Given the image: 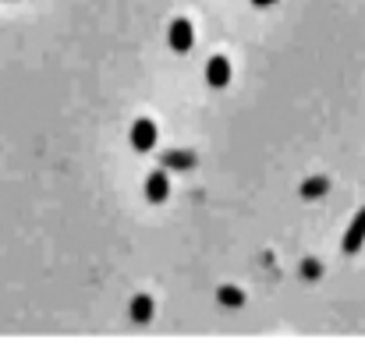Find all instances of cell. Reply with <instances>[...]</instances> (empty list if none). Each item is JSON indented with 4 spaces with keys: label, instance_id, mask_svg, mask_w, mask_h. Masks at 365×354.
Wrapping results in <instances>:
<instances>
[{
    "label": "cell",
    "instance_id": "obj_1",
    "mask_svg": "<svg viewBox=\"0 0 365 354\" xmlns=\"http://www.w3.org/2000/svg\"><path fill=\"white\" fill-rule=\"evenodd\" d=\"M192 43H195L192 21H188V18H178V21H170V46H174L178 53H188V50H192Z\"/></svg>",
    "mask_w": 365,
    "mask_h": 354
},
{
    "label": "cell",
    "instance_id": "obj_2",
    "mask_svg": "<svg viewBox=\"0 0 365 354\" xmlns=\"http://www.w3.org/2000/svg\"><path fill=\"white\" fill-rule=\"evenodd\" d=\"M156 145V124L153 120H135V127H131V149H138V152H149Z\"/></svg>",
    "mask_w": 365,
    "mask_h": 354
},
{
    "label": "cell",
    "instance_id": "obj_3",
    "mask_svg": "<svg viewBox=\"0 0 365 354\" xmlns=\"http://www.w3.org/2000/svg\"><path fill=\"white\" fill-rule=\"evenodd\" d=\"M206 82H210L213 89H224V85L231 82V64H227V57H210V61H206Z\"/></svg>",
    "mask_w": 365,
    "mask_h": 354
},
{
    "label": "cell",
    "instance_id": "obj_4",
    "mask_svg": "<svg viewBox=\"0 0 365 354\" xmlns=\"http://www.w3.org/2000/svg\"><path fill=\"white\" fill-rule=\"evenodd\" d=\"M167 195H170V177H167L163 170H156V174H149V181H145V199L160 206V202H163Z\"/></svg>",
    "mask_w": 365,
    "mask_h": 354
},
{
    "label": "cell",
    "instance_id": "obj_5",
    "mask_svg": "<svg viewBox=\"0 0 365 354\" xmlns=\"http://www.w3.org/2000/svg\"><path fill=\"white\" fill-rule=\"evenodd\" d=\"M362 244H365V206L359 209V217L351 220V227H348V234H344V251L355 255Z\"/></svg>",
    "mask_w": 365,
    "mask_h": 354
},
{
    "label": "cell",
    "instance_id": "obj_6",
    "mask_svg": "<svg viewBox=\"0 0 365 354\" xmlns=\"http://www.w3.org/2000/svg\"><path fill=\"white\" fill-rule=\"evenodd\" d=\"M131 319H135V323H149V319H153V298H149V294H138V298L131 301Z\"/></svg>",
    "mask_w": 365,
    "mask_h": 354
},
{
    "label": "cell",
    "instance_id": "obj_7",
    "mask_svg": "<svg viewBox=\"0 0 365 354\" xmlns=\"http://www.w3.org/2000/svg\"><path fill=\"white\" fill-rule=\"evenodd\" d=\"M163 163L174 167V170H188V167H195V156H192V152H167Z\"/></svg>",
    "mask_w": 365,
    "mask_h": 354
},
{
    "label": "cell",
    "instance_id": "obj_8",
    "mask_svg": "<svg viewBox=\"0 0 365 354\" xmlns=\"http://www.w3.org/2000/svg\"><path fill=\"white\" fill-rule=\"evenodd\" d=\"M327 188H330V177H312V181L302 184V195H305V199H319Z\"/></svg>",
    "mask_w": 365,
    "mask_h": 354
},
{
    "label": "cell",
    "instance_id": "obj_9",
    "mask_svg": "<svg viewBox=\"0 0 365 354\" xmlns=\"http://www.w3.org/2000/svg\"><path fill=\"white\" fill-rule=\"evenodd\" d=\"M217 294H220V301H224L227 308H238V305H245V294L238 291V287H220Z\"/></svg>",
    "mask_w": 365,
    "mask_h": 354
},
{
    "label": "cell",
    "instance_id": "obj_10",
    "mask_svg": "<svg viewBox=\"0 0 365 354\" xmlns=\"http://www.w3.org/2000/svg\"><path fill=\"white\" fill-rule=\"evenodd\" d=\"M277 0H252V7H273Z\"/></svg>",
    "mask_w": 365,
    "mask_h": 354
}]
</instances>
